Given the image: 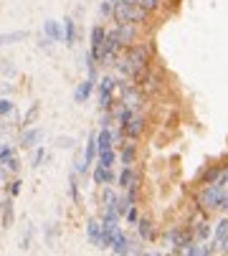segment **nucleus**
Wrapping results in <instances>:
<instances>
[{"label": "nucleus", "mask_w": 228, "mask_h": 256, "mask_svg": "<svg viewBox=\"0 0 228 256\" xmlns=\"http://www.w3.org/2000/svg\"><path fill=\"white\" fill-rule=\"evenodd\" d=\"M124 216H127V221H130V224H134L137 218H140V213H137V208H134V206H132V208H130V210L124 213Z\"/></svg>", "instance_id": "nucleus-34"}, {"label": "nucleus", "mask_w": 228, "mask_h": 256, "mask_svg": "<svg viewBox=\"0 0 228 256\" xmlns=\"http://www.w3.org/2000/svg\"><path fill=\"white\" fill-rule=\"evenodd\" d=\"M120 130H122V134H124V137L137 140V137L142 134V130H144V120H142L140 114H132V120H130L124 127H120Z\"/></svg>", "instance_id": "nucleus-8"}, {"label": "nucleus", "mask_w": 228, "mask_h": 256, "mask_svg": "<svg viewBox=\"0 0 228 256\" xmlns=\"http://www.w3.org/2000/svg\"><path fill=\"white\" fill-rule=\"evenodd\" d=\"M114 254H130L132 251V246H130V238H127V234H122V231H117L114 234V241H112V246H109Z\"/></svg>", "instance_id": "nucleus-11"}, {"label": "nucleus", "mask_w": 228, "mask_h": 256, "mask_svg": "<svg viewBox=\"0 0 228 256\" xmlns=\"http://www.w3.org/2000/svg\"><path fill=\"white\" fill-rule=\"evenodd\" d=\"M99 155V165H104V168H112L114 165V150L109 148V150H102V152H96Z\"/></svg>", "instance_id": "nucleus-26"}, {"label": "nucleus", "mask_w": 228, "mask_h": 256, "mask_svg": "<svg viewBox=\"0 0 228 256\" xmlns=\"http://www.w3.org/2000/svg\"><path fill=\"white\" fill-rule=\"evenodd\" d=\"M0 134H3V127H0Z\"/></svg>", "instance_id": "nucleus-40"}, {"label": "nucleus", "mask_w": 228, "mask_h": 256, "mask_svg": "<svg viewBox=\"0 0 228 256\" xmlns=\"http://www.w3.org/2000/svg\"><path fill=\"white\" fill-rule=\"evenodd\" d=\"M134 180H137V178H134V170H132L130 165H124V170L120 172V188H122V190H124V188H130Z\"/></svg>", "instance_id": "nucleus-21"}, {"label": "nucleus", "mask_w": 228, "mask_h": 256, "mask_svg": "<svg viewBox=\"0 0 228 256\" xmlns=\"http://www.w3.org/2000/svg\"><path fill=\"white\" fill-rule=\"evenodd\" d=\"M41 140H44V130H41V127H28V130L20 134V148H23V150H30V148H36Z\"/></svg>", "instance_id": "nucleus-7"}, {"label": "nucleus", "mask_w": 228, "mask_h": 256, "mask_svg": "<svg viewBox=\"0 0 228 256\" xmlns=\"http://www.w3.org/2000/svg\"><path fill=\"white\" fill-rule=\"evenodd\" d=\"M147 61H150V48L144 44H137V46H127V54L120 58L117 68L124 79H140L147 68Z\"/></svg>", "instance_id": "nucleus-1"}, {"label": "nucleus", "mask_w": 228, "mask_h": 256, "mask_svg": "<svg viewBox=\"0 0 228 256\" xmlns=\"http://www.w3.org/2000/svg\"><path fill=\"white\" fill-rule=\"evenodd\" d=\"M165 238L172 244V251L175 254H185V248L193 244V234H185V231H180V228H172V231H168L165 234Z\"/></svg>", "instance_id": "nucleus-3"}, {"label": "nucleus", "mask_w": 228, "mask_h": 256, "mask_svg": "<svg viewBox=\"0 0 228 256\" xmlns=\"http://www.w3.org/2000/svg\"><path fill=\"white\" fill-rule=\"evenodd\" d=\"M137 231H140V238L142 241H152V236H155V231H152V224H150V218H137Z\"/></svg>", "instance_id": "nucleus-15"}, {"label": "nucleus", "mask_w": 228, "mask_h": 256, "mask_svg": "<svg viewBox=\"0 0 228 256\" xmlns=\"http://www.w3.org/2000/svg\"><path fill=\"white\" fill-rule=\"evenodd\" d=\"M0 165H3L6 170H10V172H18L20 170V160H18L16 150L8 148V144H0Z\"/></svg>", "instance_id": "nucleus-6"}, {"label": "nucleus", "mask_w": 228, "mask_h": 256, "mask_svg": "<svg viewBox=\"0 0 228 256\" xmlns=\"http://www.w3.org/2000/svg\"><path fill=\"white\" fill-rule=\"evenodd\" d=\"M94 158H96V134H92V137H89V142H86V150H84V165L89 168V165L94 162Z\"/></svg>", "instance_id": "nucleus-19"}, {"label": "nucleus", "mask_w": 228, "mask_h": 256, "mask_svg": "<svg viewBox=\"0 0 228 256\" xmlns=\"http://www.w3.org/2000/svg\"><path fill=\"white\" fill-rule=\"evenodd\" d=\"M44 33H46V38L51 41V44H56V41H61V23L58 20H46L44 23Z\"/></svg>", "instance_id": "nucleus-13"}, {"label": "nucleus", "mask_w": 228, "mask_h": 256, "mask_svg": "<svg viewBox=\"0 0 228 256\" xmlns=\"http://www.w3.org/2000/svg\"><path fill=\"white\" fill-rule=\"evenodd\" d=\"M137 3H140L147 13H152V10H158V8L162 6V0H137Z\"/></svg>", "instance_id": "nucleus-29"}, {"label": "nucleus", "mask_w": 228, "mask_h": 256, "mask_svg": "<svg viewBox=\"0 0 228 256\" xmlns=\"http://www.w3.org/2000/svg\"><path fill=\"white\" fill-rule=\"evenodd\" d=\"M216 182H220V186H226V188H228V168H223V172H220V178H218Z\"/></svg>", "instance_id": "nucleus-38"}, {"label": "nucleus", "mask_w": 228, "mask_h": 256, "mask_svg": "<svg viewBox=\"0 0 228 256\" xmlns=\"http://www.w3.org/2000/svg\"><path fill=\"white\" fill-rule=\"evenodd\" d=\"M99 10H102V16H112V0H104L99 6Z\"/></svg>", "instance_id": "nucleus-35"}, {"label": "nucleus", "mask_w": 228, "mask_h": 256, "mask_svg": "<svg viewBox=\"0 0 228 256\" xmlns=\"http://www.w3.org/2000/svg\"><path fill=\"white\" fill-rule=\"evenodd\" d=\"M226 238H228V218H223V221L216 226V244L220 246Z\"/></svg>", "instance_id": "nucleus-23"}, {"label": "nucleus", "mask_w": 228, "mask_h": 256, "mask_svg": "<svg viewBox=\"0 0 228 256\" xmlns=\"http://www.w3.org/2000/svg\"><path fill=\"white\" fill-rule=\"evenodd\" d=\"M36 117H38V104H33V106H30V112H28V114L23 117V127L33 124V120H36Z\"/></svg>", "instance_id": "nucleus-30"}, {"label": "nucleus", "mask_w": 228, "mask_h": 256, "mask_svg": "<svg viewBox=\"0 0 228 256\" xmlns=\"http://www.w3.org/2000/svg\"><path fill=\"white\" fill-rule=\"evenodd\" d=\"M120 231V226L114 221H102V236H99V248H109L114 241V234Z\"/></svg>", "instance_id": "nucleus-9"}, {"label": "nucleus", "mask_w": 228, "mask_h": 256, "mask_svg": "<svg viewBox=\"0 0 228 256\" xmlns=\"http://www.w3.org/2000/svg\"><path fill=\"white\" fill-rule=\"evenodd\" d=\"M28 38V30H10V33H0V48L10 46V44H20Z\"/></svg>", "instance_id": "nucleus-12"}, {"label": "nucleus", "mask_w": 228, "mask_h": 256, "mask_svg": "<svg viewBox=\"0 0 228 256\" xmlns=\"http://www.w3.org/2000/svg\"><path fill=\"white\" fill-rule=\"evenodd\" d=\"M68 186H71V198H74V200H79V188H76V178H71Z\"/></svg>", "instance_id": "nucleus-37"}, {"label": "nucleus", "mask_w": 228, "mask_h": 256, "mask_svg": "<svg viewBox=\"0 0 228 256\" xmlns=\"http://www.w3.org/2000/svg\"><path fill=\"white\" fill-rule=\"evenodd\" d=\"M20 186H23L20 180H13V182H10V196H13V198H16V196L20 193Z\"/></svg>", "instance_id": "nucleus-36"}, {"label": "nucleus", "mask_w": 228, "mask_h": 256, "mask_svg": "<svg viewBox=\"0 0 228 256\" xmlns=\"http://www.w3.org/2000/svg\"><path fill=\"white\" fill-rule=\"evenodd\" d=\"M185 254H188V256H208V254H213V248H210V246H193V244H190V246L185 248Z\"/></svg>", "instance_id": "nucleus-24"}, {"label": "nucleus", "mask_w": 228, "mask_h": 256, "mask_svg": "<svg viewBox=\"0 0 228 256\" xmlns=\"http://www.w3.org/2000/svg\"><path fill=\"white\" fill-rule=\"evenodd\" d=\"M112 180H114V175H112V168L96 165V170H94V182H96V186H109Z\"/></svg>", "instance_id": "nucleus-14"}, {"label": "nucleus", "mask_w": 228, "mask_h": 256, "mask_svg": "<svg viewBox=\"0 0 228 256\" xmlns=\"http://www.w3.org/2000/svg\"><path fill=\"white\" fill-rule=\"evenodd\" d=\"M94 86H96V79H86V82H82L79 86H76V92H74V102L76 104H84L89 96H92V92H94Z\"/></svg>", "instance_id": "nucleus-10"}, {"label": "nucleus", "mask_w": 228, "mask_h": 256, "mask_svg": "<svg viewBox=\"0 0 228 256\" xmlns=\"http://www.w3.org/2000/svg\"><path fill=\"white\" fill-rule=\"evenodd\" d=\"M56 144L58 148H74V137H58Z\"/></svg>", "instance_id": "nucleus-33"}, {"label": "nucleus", "mask_w": 228, "mask_h": 256, "mask_svg": "<svg viewBox=\"0 0 228 256\" xmlns=\"http://www.w3.org/2000/svg\"><path fill=\"white\" fill-rule=\"evenodd\" d=\"M86 236L94 246H99V236H102V224L99 221H89L86 224Z\"/></svg>", "instance_id": "nucleus-20"}, {"label": "nucleus", "mask_w": 228, "mask_h": 256, "mask_svg": "<svg viewBox=\"0 0 228 256\" xmlns=\"http://www.w3.org/2000/svg\"><path fill=\"white\" fill-rule=\"evenodd\" d=\"M112 142H114V134L104 127L99 134H96V152H102V150H109L112 148Z\"/></svg>", "instance_id": "nucleus-17"}, {"label": "nucleus", "mask_w": 228, "mask_h": 256, "mask_svg": "<svg viewBox=\"0 0 228 256\" xmlns=\"http://www.w3.org/2000/svg\"><path fill=\"white\" fill-rule=\"evenodd\" d=\"M44 160H46V148L36 144V152H33V158H30V165H33V168H41Z\"/></svg>", "instance_id": "nucleus-25"}, {"label": "nucleus", "mask_w": 228, "mask_h": 256, "mask_svg": "<svg viewBox=\"0 0 228 256\" xmlns=\"http://www.w3.org/2000/svg\"><path fill=\"white\" fill-rule=\"evenodd\" d=\"M61 41H66L68 46L76 41V23H74L71 18H66V20H64V28H61Z\"/></svg>", "instance_id": "nucleus-16"}, {"label": "nucleus", "mask_w": 228, "mask_h": 256, "mask_svg": "<svg viewBox=\"0 0 228 256\" xmlns=\"http://www.w3.org/2000/svg\"><path fill=\"white\" fill-rule=\"evenodd\" d=\"M104 36H106V30H104V26H94L92 28V44H89V58L94 61V64H99V51H102V44H104Z\"/></svg>", "instance_id": "nucleus-5"}, {"label": "nucleus", "mask_w": 228, "mask_h": 256, "mask_svg": "<svg viewBox=\"0 0 228 256\" xmlns=\"http://www.w3.org/2000/svg\"><path fill=\"white\" fill-rule=\"evenodd\" d=\"M30 238H33V228L28 226V228H26V236L20 238V248H23V251H26V248H30Z\"/></svg>", "instance_id": "nucleus-32"}, {"label": "nucleus", "mask_w": 228, "mask_h": 256, "mask_svg": "<svg viewBox=\"0 0 228 256\" xmlns=\"http://www.w3.org/2000/svg\"><path fill=\"white\" fill-rule=\"evenodd\" d=\"M16 112V104L10 99H0V117H10Z\"/></svg>", "instance_id": "nucleus-27"}, {"label": "nucleus", "mask_w": 228, "mask_h": 256, "mask_svg": "<svg viewBox=\"0 0 228 256\" xmlns=\"http://www.w3.org/2000/svg\"><path fill=\"white\" fill-rule=\"evenodd\" d=\"M220 248H223V251H226V254H228V238H226V241H223V244H220Z\"/></svg>", "instance_id": "nucleus-39"}, {"label": "nucleus", "mask_w": 228, "mask_h": 256, "mask_svg": "<svg viewBox=\"0 0 228 256\" xmlns=\"http://www.w3.org/2000/svg\"><path fill=\"white\" fill-rule=\"evenodd\" d=\"M13 226V200H3V228Z\"/></svg>", "instance_id": "nucleus-22"}, {"label": "nucleus", "mask_w": 228, "mask_h": 256, "mask_svg": "<svg viewBox=\"0 0 228 256\" xmlns=\"http://www.w3.org/2000/svg\"><path fill=\"white\" fill-rule=\"evenodd\" d=\"M210 234H213V228H210V224H208V221H203V224H196V226H193V241H206Z\"/></svg>", "instance_id": "nucleus-18"}, {"label": "nucleus", "mask_w": 228, "mask_h": 256, "mask_svg": "<svg viewBox=\"0 0 228 256\" xmlns=\"http://www.w3.org/2000/svg\"><path fill=\"white\" fill-rule=\"evenodd\" d=\"M114 89H117V82H114L112 76H104V79L99 82V106H102V109H109V106H112Z\"/></svg>", "instance_id": "nucleus-4"}, {"label": "nucleus", "mask_w": 228, "mask_h": 256, "mask_svg": "<svg viewBox=\"0 0 228 256\" xmlns=\"http://www.w3.org/2000/svg\"><path fill=\"white\" fill-rule=\"evenodd\" d=\"M198 203H200L203 208L226 210V208H228V188L220 186V182H208V188L198 196Z\"/></svg>", "instance_id": "nucleus-2"}, {"label": "nucleus", "mask_w": 228, "mask_h": 256, "mask_svg": "<svg viewBox=\"0 0 228 256\" xmlns=\"http://www.w3.org/2000/svg\"><path fill=\"white\" fill-rule=\"evenodd\" d=\"M220 172H223V168H210V170L206 172V182H216V180L220 178Z\"/></svg>", "instance_id": "nucleus-31"}, {"label": "nucleus", "mask_w": 228, "mask_h": 256, "mask_svg": "<svg viewBox=\"0 0 228 256\" xmlns=\"http://www.w3.org/2000/svg\"><path fill=\"white\" fill-rule=\"evenodd\" d=\"M134 160V144H124V150H122V165H132Z\"/></svg>", "instance_id": "nucleus-28"}]
</instances>
